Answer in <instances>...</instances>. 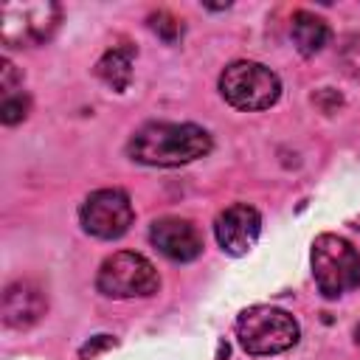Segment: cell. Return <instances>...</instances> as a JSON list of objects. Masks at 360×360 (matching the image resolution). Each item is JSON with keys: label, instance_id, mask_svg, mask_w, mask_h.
I'll list each match as a JSON object with an SVG mask.
<instances>
[{"label": "cell", "instance_id": "1", "mask_svg": "<svg viewBox=\"0 0 360 360\" xmlns=\"http://www.w3.org/2000/svg\"><path fill=\"white\" fill-rule=\"evenodd\" d=\"M211 149V135L197 124H146L129 141V155L146 166L191 163Z\"/></svg>", "mask_w": 360, "mask_h": 360}, {"label": "cell", "instance_id": "13", "mask_svg": "<svg viewBox=\"0 0 360 360\" xmlns=\"http://www.w3.org/2000/svg\"><path fill=\"white\" fill-rule=\"evenodd\" d=\"M28 96L25 93H11V96H3V104H0V118L3 124H17L28 115Z\"/></svg>", "mask_w": 360, "mask_h": 360}, {"label": "cell", "instance_id": "5", "mask_svg": "<svg viewBox=\"0 0 360 360\" xmlns=\"http://www.w3.org/2000/svg\"><path fill=\"white\" fill-rule=\"evenodd\" d=\"M62 8L51 0L31 3H3L0 6V39L11 48L42 45L53 37Z\"/></svg>", "mask_w": 360, "mask_h": 360}, {"label": "cell", "instance_id": "3", "mask_svg": "<svg viewBox=\"0 0 360 360\" xmlns=\"http://www.w3.org/2000/svg\"><path fill=\"white\" fill-rule=\"evenodd\" d=\"M236 335L248 354H278L298 340V323L284 309L250 307L239 315Z\"/></svg>", "mask_w": 360, "mask_h": 360}, {"label": "cell", "instance_id": "9", "mask_svg": "<svg viewBox=\"0 0 360 360\" xmlns=\"http://www.w3.org/2000/svg\"><path fill=\"white\" fill-rule=\"evenodd\" d=\"M149 239L172 262H191V259H197L202 253V239H200L197 228L188 219L163 217V219H158L152 225Z\"/></svg>", "mask_w": 360, "mask_h": 360}, {"label": "cell", "instance_id": "4", "mask_svg": "<svg viewBox=\"0 0 360 360\" xmlns=\"http://www.w3.org/2000/svg\"><path fill=\"white\" fill-rule=\"evenodd\" d=\"M219 90L236 110H267L281 96L278 76L259 62H233L219 76Z\"/></svg>", "mask_w": 360, "mask_h": 360}, {"label": "cell", "instance_id": "18", "mask_svg": "<svg viewBox=\"0 0 360 360\" xmlns=\"http://www.w3.org/2000/svg\"><path fill=\"white\" fill-rule=\"evenodd\" d=\"M354 335H357V343H360V326H357V332H354Z\"/></svg>", "mask_w": 360, "mask_h": 360}, {"label": "cell", "instance_id": "15", "mask_svg": "<svg viewBox=\"0 0 360 360\" xmlns=\"http://www.w3.org/2000/svg\"><path fill=\"white\" fill-rule=\"evenodd\" d=\"M340 62L352 79H360V34L346 37V42L340 48Z\"/></svg>", "mask_w": 360, "mask_h": 360}, {"label": "cell", "instance_id": "8", "mask_svg": "<svg viewBox=\"0 0 360 360\" xmlns=\"http://www.w3.org/2000/svg\"><path fill=\"white\" fill-rule=\"evenodd\" d=\"M259 231H262V217L253 205L248 202H236V205H228L217 222H214V233H217V242L222 250L233 253V256H242L248 253L256 239H259Z\"/></svg>", "mask_w": 360, "mask_h": 360}, {"label": "cell", "instance_id": "14", "mask_svg": "<svg viewBox=\"0 0 360 360\" xmlns=\"http://www.w3.org/2000/svg\"><path fill=\"white\" fill-rule=\"evenodd\" d=\"M149 28H152L158 37H163L166 42H174V39L180 37V31H183L180 20L172 17L169 11H158V14H152V17H149Z\"/></svg>", "mask_w": 360, "mask_h": 360}, {"label": "cell", "instance_id": "12", "mask_svg": "<svg viewBox=\"0 0 360 360\" xmlns=\"http://www.w3.org/2000/svg\"><path fill=\"white\" fill-rule=\"evenodd\" d=\"M96 76L112 90H127L132 79V48H110L96 62Z\"/></svg>", "mask_w": 360, "mask_h": 360}, {"label": "cell", "instance_id": "7", "mask_svg": "<svg viewBox=\"0 0 360 360\" xmlns=\"http://www.w3.org/2000/svg\"><path fill=\"white\" fill-rule=\"evenodd\" d=\"M82 228L98 239H118L132 225L129 197L118 188H98L82 205Z\"/></svg>", "mask_w": 360, "mask_h": 360}, {"label": "cell", "instance_id": "10", "mask_svg": "<svg viewBox=\"0 0 360 360\" xmlns=\"http://www.w3.org/2000/svg\"><path fill=\"white\" fill-rule=\"evenodd\" d=\"M48 309V298L39 284L22 278L6 287L3 292V321L11 329H28L34 326Z\"/></svg>", "mask_w": 360, "mask_h": 360}, {"label": "cell", "instance_id": "16", "mask_svg": "<svg viewBox=\"0 0 360 360\" xmlns=\"http://www.w3.org/2000/svg\"><path fill=\"white\" fill-rule=\"evenodd\" d=\"M110 346H115V338H110V335H96L93 340H87V343L82 346L79 357H82V360H93L98 352H104V349H110Z\"/></svg>", "mask_w": 360, "mask_h": 360}, {"label": "cell", "instance_id": "17", "mask_svg": "<svg viewBox=\"0 0 360 360\" xmlns=\"http://www.w3.org/2000/svg\"><path fill=\"white\" fill-rule=\"evenodd\" d=\"M354 228H357V231H360V217H357V219H354Z\"/></svg>", "mask_w": 360, "mask_h": 360}, {"label": "cell", "instance_id": "6", "mask_svg": "<svg viewBox=\"0 0 360 360\" xmlns=\"http://www.w3.org/2000/svg\"><path fill=\"white\" fill-rule=\"evenodd\" d=\"M96 284L110 298H135V295H152L160 281L149 259L132 250H121L104 259Z\"/></svg>", "mask_w": 360, "mask_h": 360}, {"label": "cell", "instance_id": "11", "mask_svg": "<svg viewBox=\"0 0 360 360\" xmlns=\"http://www.w3.org/2000/svg\"><path fill=\"white\" fill-rule=\"evenodd\" d=\"M290 34H292L295 48H298L304 56L318 53V51L329 42V25H326V20H321V17L312 14V11H295V14H292Z\"/></svg>", "mask_w": 360, "mask_h": 360}, {"label": "cell", "instance_id": "2", "mask_svg": "<svg viewBox=\"0 0 360 360\" xmlns=\"http://www.w3.org/2000/svg\"><path fill=\"white\" fill-rule=\"evenodd\" d=\"M312 276L326 298H338L360 284V253L352 242L321 233L312 242Z\"/></svg>", "mask_w": 360, "mask_h": 360}]
</instances>
